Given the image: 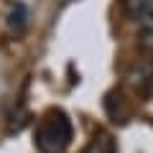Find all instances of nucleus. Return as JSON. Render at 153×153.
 Here are the masks:
<instances>
[{
	"label": "nucleus",
	"mask_w": 153,
	"mask_h": 153,
	"mask_svg": "<svg viewBox=\"0 0 153 153\" xmlns=\"http://www.w3.org/2000/svg\"><path fill=\"white\" fill-rule=\"evenodd\" d=\"M71 120L61 110H51L36 128V148L38 153H64L71 143Z\"/></svg>",
	"instance_id": "obj_1"
},
{
	"label": "nucleus",
	"mask_w": 153,
	"mask_h": 153,
	"mask_svg": "<svg viewBox=\"0 0 153 153\" xmlns=\"http://www.w3.org/2000/svg\"><path fill=\"white\" fill-rule=\"evenodd\" d=\"M125 84L133 89V94H138L140 100H146L153 89V61L138 59L135 64H130L125 74Z\"/></svg>",
	"instance_id": "obj_2"
},
{
	"label": "nucleus",
	"mask_w": 153,
	"mask_h": 153,
	"mask_svg": "<svg viewBox=\"0 0 153 153\" xmlns=\"http://www.w3.org/2000/svg\"><path fill=\"white\" fill-rule=\"evenodd\" d=\"M28 18H31L28 5H26V3H16V5L8 10L5 23H8V28H10L13 33H23V31L28 28Z\"/></svg>",
	"instance_id": "obj_3"
},
{
	"label": "nucleus",
	"mask_w": 153,
	"mask_h": 153,
	"mask_svg": "<svg viewBox=\"0 0 153 153\" xmlns=\"http://www.w3.org/2000/svg\"><path fill=\"white\" fill-rule=\"evenodd\" d=\"M84 153H117V151H115L112 135H110L107 130H97V133L92 135V140L87 143Z\"/></svg>",
	"instance_id": "obj_4"
},
{
	"label": "nucleus",
	"mask_w": 153,
	"mask_h": 153,
	"mask_svg": "<svg viewBox=\"0 0 153 153\" xmlns=\"http://www.w3.org/2000/svg\"><path fill=\"white\" fill-rule=\"evenodd\" d=\"M123 8L133 21H140L146 13L153 10V0H123Z\"/></svg>",
	"instance_id": "obj_5"
},
{
	"label": "nucleus",
	"mask_w": 153,
	"mask_h": 153,
	"mask_svg": "<svg viewBox=\"0 0 153 153\" xmlns=\"http://www.w3.org/2000/svg\"><path fill=\"white\" fill-rule=\"evenodd\" d=\"M138 46L143 51H153V28H140V33H138Z\"/></svg>",
	"instance_id": "obj_6"
}]
</instances>
